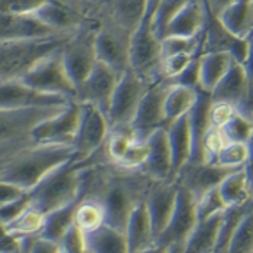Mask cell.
<instances>
[{
	"mask_svg": "<svg viewBox=\"0 0 253 253\" xmlns=\"http://www.w3.org/2000/svg\"><path fill=\"white\" fill-rule=\"evenodd\" d=\"M84 251L87 253H129L126 234L109 224L84 233Z\"/></svg>",
	"mask_w": 253,
	"mask_h": 253,
	"instance_id": "28",
	"label": "cell"
},
{
	"mask_svg": "<svg viewBox=\"0 0 253 253\" xmlns=\"http://www.w3.org/2000/svg\"><path fill=\"white\" fill-rule=\"evenodd\" d=\"M167 132H168V140L172 154V168H174V179H175L178 172L190 162L191 158V130H190L188 113L168 123Z\"/></svg>",
	"mask_w": 253,
	"mask_h": 253,
	"instance_id": "26",
	"label": "cell"
},
{
	"mask_svg": "<svg viewBox=\"0 0 253 253\" xmlns=\"http://www.w3.org/2000/svg\"><path fill=\"white\" fill-rule=\"evenodd\" d=\"M246 169H248V175H249V184H251V190H252V193H253V164L248 165V167H246Z\"/></svg>",
	"mask_w": 253,
	"mask_h": 253,
	"instance_id": "49",
	"label": "cell"
},
{
	"mask_svg": "<svg viewBox=\"0 0 253 253\" xmlns=\"http://www.w3.org/2000/svg\"><path fill=\"white\" fill-rule=\"evenodd\" d=\"M200 88H191L185 85H171L165 100V116L167 125L178 117L190 113L198 97Z\"/></svg>",
	"mask_w": 253,
	"mask_h": 253,
	"instance_id": "33",
	"label": "cell"
},
{
	"mask_svg": "<svg viewBox=\"0 0 253 253\" xmlns=\"http://www.w3.org/2000/svg\"><path fill=\"white\" fill-rule=\"evenodd\" d=\"M81 117L74 146L78 158L85 159L100 149L110 135V123L107 115L93 103L80 101Z\"/></svg>",
	"mask_w": 253,
	"mask_h": 253,
	"instance_id": "12",
	"label": "cell"
},
{
	"mask_svg": "<svg viewBox=\"0 0 253 253\" xmlns=\"http://www.w3.org/2000/svg\"><path fill=\"white\" fill-rule=\"evenodd\" d=\"M190 0H161L152 18V29L159 39H162L168 23Z\"/></svg>",
	"mask_w": 253,
	"mask_h": 253,
	"instance_id": "38",
	"label": "cell"
},
{
	"mask_svg": "<svg viewBox=\"0 0 253 253\" xmlns=\"http://www.w3.org/2000/svg\"><path fill=\"white\" fill-rule=\"evenodd\" d=\"M110 1H113V0H101V4H100V9H101V7H104V6H107V4H109Z\"/></svg>",
	"mask_w": 253,
	"mask_h": 253,
	"instance_id": "53",
	"label": "cell"
},
{
	"mask_svg": "<svg viewBox=\"0 0 253 253\" xmlns=\"http://www.w3.org/2000/svg\"><path fill=\"white\" fill-rule=\"evenodd\" d=\"M162 42L152 29V22L142 20L130 42V70L143 81L154 84L164 78Z\"/></svg>",
	"mask_w": 253,
	"mask_h": 253,
	"instance_id": "5",
	"label": "cell"
},
{
	"mask_svg": "<svg viewBox=\"0 0 253 253\" xmlns=\"http://www.w3.org/2000/svg\"><path fill=\"white\" fill-rule=\"evenodd\" d=\"M137 184L129 178H116L112 179L104 188L103 195L98 198L104 207L106 224L125 232L129 217L132 214L135 206L140 200L146 197L148 188H137Z\"/></svg>",
	"mask_w": 253,
	"mask_h": 253,
	"instance_id": "7",
	"label": "cell"
},
{
	"mask_svg": "<svg viewBox=\"0 0 253 253\" xmlns=\"http://www.w3.org/2000/svg\"><path fill=\"white\" fill-rule=\"evenodd\" d=\"M224 211L198 220L184 245L182 253H214Z\"/></svg>",
	"mask_w": 253,
	"mask_h": 253,
	"instance_id": "27",
	"label": "cell"
},
{
	"mask_svg": "<svg viewBox=\"0 0 253 253\" xmlns=\"http://www.w3.org/2000/svg\"><path fill=\"white\" fill-rule=\"evenodd\" d=\"M226 142H243L249 143L253 136V117L237 110L233 117L220 127Z\"/></svg>",
	"mask_w": 253,
	"mask_h": 253,
	"instance_id": "36",
	"label": "cell"
},
{
	"mask_svg": "<svg viewBox=\"0 0 253 253\" xmlns=\"http://www.w3.org/2000/svg\"><path fill=\"white\" fill-rule=\"evenodd\" d=\"M233 62L229 52H203L200 57V90L211 94Z\"/></svg>",
	"mask_w": 253,
	"mask_h": 253,
	"instance_id": "30",
	"label": "cell"
},
{
	"mask_svg": "<svg viewBox=\"0 0 253 253\" xmlns=\"http://www.w3.org/2000/svg\"><path fill=\"white\" fill-rule=\"evenodd\" d=\"M58 34L35 15H16L0 12V42L23 41V39H42L59 37Z\"/></svg>",
	"mask_w": 253,
	"mask_h": 253,
	"instance_id": "20",
	"label": "cell"
},
{
	"mask_svg": "<svg viewBox=\"0 0 253 253\" xmlns=\"http://www.w3.org/2000/svg\"><path fill=\"white\" fill-rule=\"evenodd\" d=\"M217 18L232 35L249 39L253 35V0H236Z\"/></svg>",
	"mask_w": 253,
	"mask_h": 253,
	"instance_id": "29",
	"label": "cell"
},
{
	"mask_svg": "<svg viewBox=\"0 0 253 253\" xmlns=\"http://www.w3.org/2000/svg\"><path fill=\"white\" fill-rule=\"evenodd\" d=\"M104 223H106V213L98 198L78 203L76 210V226L83 233L91 232Z\"/></svg>",
	"mask_w": 253,
	"mask_h": 253,
	"instance_id": "34",
	"label": "cell"
},
{
	"mask_svg": "<svg viewBox=\"0 0 253 253\" xmlns=\"http://www.w3.org/2000/svg\"><path fill=\"white\" fill-rule=\"evenodd\" d=\"M149 85V83L137 77L132 70H127L119 77L107 112L110 130L130 126L140 100L145 96Z\"/></svg>",
	"mask_w": 253,
	"mask_h": 253,
	"instance_id": "9",
	"label": "cell"
},
{
	"mask_svg": "<svg viewBox=\"0 0 253 253\" xmlns=\"http://www.w3.org/2000/svg\"><path fill=\"white\" fill-rule=\"evenodd\" d=\"M29 193H26L25 190H22L19 187L0 181V209L3 206H7L13 201H18L20 198H23L25 195H28Z\"/></svg>",
	"mask_w": 253,
	"mask_h": 253,
	"instance_id": "44",
	"label": "cell"
},
{
	"mask_svg": "<svg viewBox=\"0 0 253 253\" xmlns=\"http://www.w3.org/2000/svg\"><path fill=\"white\" fill-rule=\"evenodd\" d=\"M211 104H213L211 94L198 90L197 101L188 113L190 130H191V158L188 164L204 162V139L211 127V122H210Z\"/></svg>",
	"mask_w": 253,
	"mask_h": 253,
	"instance_id": "21",
	"label": "cell"
},
{
	"mask_svg": "<svg viewBox=\"0 0 253 253\" xmlns=\"http://www.w3.org/2000/svg\"><path fill=\"white\" fill-rule=\"evenodd\" d=\"M68 103H71V98L41 93L19 80H6L0 84V110L65 106Z\"/></svg>",
	"mask_w": 253,
	"mask_h": 253,
	"instance_id": "14",
	"label": "cell"
},
{
	"mask_svg": "<svg viewBox=\"0 0 253 253\" xmlns=\"http://www.w3.org/2000/svg\"><path fill=\"white\" fill-rule=\"evenodd\" d=\"M176 193H178V182L175 179L152 181L146 193L145 203L151 218L155 243L169 223V218L175 207Z\"/></svg>",
	"mask_w": 253,
	"mask_h": 253,
	"instance_id": "15",
	"label": "cell"
},
{
	"mask_svg": "<svg viewBox=\"0 0 253 253\" xmlns=\"http://www.w3.org/2000/svg\"><path fill=\"white\" fill-rule=\"evenodd\" d=\"M119 77L115 70L97 61L90 76L77 90L78 101L93 103L107 115Z\"/></svg>",
	"mask_w": 253,
	"mask_h": 253,
	"instance_id": "18",
	"label": "cell"
},
{
	"mask_svg": "<svg viewBox=\"0 0 253 253\" xmlns=\"http://www.w3.org/2000/svg\"><path fill=\"white\" fill-rule=\"evenodd\" d=\"M249 151H251V159H249V164H248V165L253 164V136L252 139L249 140Z\"/></svg>",
	"mask_w": 253,
	"mask_h": 253,
	"instance_id": "51",
	"label": "cell"
},
{
	"mask_svg": "<svg viewBox=\"0 0 253 253\" xmlns=\"http://www.w3.org/2000/svg\"><path fill=\"white\" fill-rule=\"evenodd\" d=\"M207 23V4L204 0H190L168 23L164 37H197Z\"/></svg>",
	"mask_w": 253,
	"mask_h": 253,
	"instance_id": "23",
	"label": "cell"
},
{
	"mask_svg": "<svg viewBox=\"0 0 253 253\" xmlns=\"http://www.w3.org/2000/svg\"><path fill=\"white\" fill-rule=\"evenodd\" d=\"M83 168L76 164V158L61 165L46 176L31 194L29 207L41 214H49L80 200L83 187Z\"/></svg>",
	"mask_w": 253,
	"mask_h": 253,
	"instance_id": "2",
	"label": "cell"
},
{
	"mask_svg": "<svg viewBox=\"0 0 253 253\" xmlns=\"http://www.w3.org/2000/svg\"><path fill=\"white\" fill-rule=\"evenodd\" d=\"M84 1H87V3H90L91 6H94L97 10H100V4H101V0H84Z\"/></svg>",
	"mask_w": 253,
	"mask_h": 253,
	"instance_id": "50",
	"label": "cell"
},
{
	"mask_svg": "<svg viewBox=\"0 0 253 253\" xmlns=\"http://www.w3.org/2000/svg\"><path fill=\"white\" fill-rule=\"evenodd\" d=\"M249 88H251V80L243 64L234 61L230 70L226 73V76L221 78V81L211 91V98L213 101L229 103L237 109H242L248 100Z\"/></svg>",
	"mask_w": 253,
	"mask_h": 253,
	"instance_id": "22",
	"label": "cell"
},
{
	"mask_svg": "<svg viewBox=\"0 0 253 253\" xmlns=\"http://www.w3.org/2000/svg\"><path fill=\"white\" fill-rule=\"evenodd\" d=\"M237 112V107H234L229 103L223 101H213L210 109V122L214 127H223Z\"/></svg>",
	"mask_w": 253,
	"mask_h": 253,
	"instance_id": "42",
	"label": "cell"
},
{
	"mask_svg": "<svg viewBox=\"0 0 253 253\" xmlns=\"http://www.w3.org/2000/svg\"><path fill=\"white\" fill-rule=\"evenodd\" d=\"M243 67L249 76L251 83H253V35L249 38V52H248V57L243 62Z\"/></svg>",
	"mask_w": 253,
	"mask_h": 253,
	"instance_id": "47",
	"label": "cell"
},
{
	"mask_svg": "<svg viewBox=\"0 0 253 253\" xmlns=\"http://www.w3.org/2000/svg\"><path fill=\"white\" fill-rule=\"evenodd\" d=\"M4 253H22V252H20V249L18 248V245H15L13 248H10L9 251H6Z\"/></svg>",
	"mask_w": 253,
	"mask_h": 253,
	"instance_id": "52",
	"label": "cell"
},
{
	"mask_svg": "<svg viewBox=\"0 0 253 253\" xmlns=\"http://www.w3.org/2000/svg\"><path fill=\"white\" fill-rule=\"evenodd\" d=\"M203 52H229L234 61L243 64L249 52V39H240L232 35L207 7Z\"/></svg>",
	"mask_w": 253,
	"mask_h": 253,
	"instance_id": "19",
	"label": "cell"
},
{
	"mask_svg": "<svg viewBox=\"0 0 253 253\" xmlns=\"http://www.w3.org/2000/svg\"><path fill=\"white\" fill-rule=\"evenodd\" d=\"M148 0H113L101 7L98 13L106 15L117 26L129 34H135L146 13Z\"/></svg>",
	"mask_w": 253,
	"mask_h": 253,
	"instance_id": "25",
	"label": "cell"
},
{
	"mask_svg": "<svg viewBox=\"0 0 253 253\" xmlns=\"http://www.w3.org/2000/svg\"><path fill=\"white\" fill-rule=\"evenodd\" d=\"M81 117L80 101H71L62 107L58 113L41 122L37 127L32 129L31 136L39 143H61L74 145L77 137L78 126Z\"/></svg>",
	"mask_w": 253,
	"mask_h": 253,
	"instance_id": "13",
	"label": "cell"
},
{
	"mask_svg": "<svg viewBox=\"0 0 253 253\" xmlns=\"http://www.w3.org/2000/svg\"><path fill=\"white\" fill-rule=\"evenodd\" d=\"M78 203L80 200L45 215L41 236L48 240L59 243L62 237L68 233V230L76 224V210H77Z\"/></svg>",
	"mask_w": 253,
	"mask_h": 253,
	"instance_id": "32",
	"label": "cell"
},
{
	"mask_svg": "<svg viewBox=\"0 0 253 253\" xmlns=\"http://www.w3.org/2000/svg\"><path fill=\"white\" fill-rule=\"evenodd\" d=\"M226 253H253V203L237 224Z\"/></svg>",
	"mask_w": 253,
	"mask_h": 253,
	"instance_id": "35",
	"label": "cell"
},
{
	"mask_svg": "<svg viewBox=\"0 0 253 253\" xmlns=\"http://www.w3.org/2000/svg\"><path fill=\"white\" fill-rule=\"evenodd\" d=\"M200 57H195L179 74L174 77L165 78V81L171 85H185L191 88H200Z\"/></svg>",
	"mask_w": 253,
	"mask_h": 253,
	"instance_id": "40",
	"label": "cell"
},
{
	"mask_svg": "<svg viewBox=\"0 0 253 253\" xmlns=\"http://www.w3.org/2000/svg\"><path fill=\"white\" fill-rule=\"evenodd\" d=\"M171 84L165 81V78L156 81L149 85L145 96L140 100L137 112L132 123L130 129L140 139H146L154 130L167 126L165 116V100Z\"/></svg>",
	"mask_w": 253,
	"mask_h": 253,
	"instance_id": "11",
	"label": "cell"
},
{
	"mask_svg": "<svg viewBox=\"0 0 253 253\" xmlns=\"http://www.w3.org/2000/svg\"><path fill=\"white\" fill-rule=\"evenodd\" d=\"M179 251L176 249H171V248H165V246H161V245H154L148 249H143V251H139V252L133 253H176Z\"/></svg>",
	"mask_w": 253,
	"mask_h": 253,
	"instance_id": "48",
	"label": "cell"
},
{
	"mask_svg": "<svg viewBox=\"0 0 253 253\" xmlns=\"http://www.w3.org/2000/svg\"><path fill=\"white\" fill-rule=\"evenodd\" d=\"M71 35L0 42V78L19 80L41 59L61 49Z\"/></svg>",
	"mask_w": 253,
	"mask_h": 253,
	"instance_id": "3",
	"label": "cell"
},
{
	"mask_svg": "<svg viewBox=\"0 0 253 253\" xmlns=\"http://www.w3.org/2000/svg\"><path fill=\"white\" fill-rule=\"evenodd\" d=\"M28 253H62L61 252V246L57 242L48 240L45 237H38L29 248Z\"/></svg>",
	"mask_w": 253,
	"mask_h": 253,
	"instance_id": "45",
	"label": "cell"
},
{
	"mask_svg": "<svg viewBox=\"0 0 253 253\" xmlns=\"http://www.w3.org/2000/svg\"><path fill=\"white\" fill-rule=\"evenodd\" d=\"M61 49L41 59L37 65L19 78V81L41 93L77 98V88L65 70Z\"/></svg>",
	"mask_w": 253,
	"mask_h": 253,
	"instance_id": "8",
	"label": "cell"
},
{
	"mask_svg": "<svg viewBox=\"0 0 253 253\" xmlns=\"http://www.w3.org/2000/svg\"><path fill=\"white\" fill-rule=\"evenodd\" d=\"M204 1H206L209 10H210L213 15L218 16L227 6H230V4L234 3L236 0H204Z\"/></svg>",
	"mask_w": 253,
	"mask_h": 253,
	"instance_id": "46",
	"label": "cell"
},
{
	"mask_svg": "<svg viewBox=\"0 0 253 253\" xmlns=\"http://www.w3.org/2000/svg\"><path fill=\"white\" fill-rule=\"evenodd\" d=\"M197 221H198L197 198L191 191H188L185 187L178 184L174 211L167 229L159 236L155 245L182 251L188 236L194 230Z\"/></svg>",
	"mask_w": 253,
	"mask_h": 253,
	"instance_id": "10",
	"label": "cell"
},
{
	"mask_svg": "<svg viewBox=\"0 0 253 253\" xmlns=\"http://www.w3.org/2000/svg\"><path fill=\"white\" fill-rule=\"evenodd\" d=\"M74 158H78L74 145L45 143V148L26 155L7 168L0 181L13 184L28 193L35 190L51 172Z\"/></svg>",
	"mask_w": 253,
	"mask_h": 253,
	"instance_id": "1",
	"label": "cell"
},
{
	"mask_svg": "<svg viewBox=\"0 0 253 253\" xmlns=\"http://www.w3.org/2000/svg\"><path fill=\"white\" fill-rule=\"evenodd\" d=\"M218 193L221 195L226 207H239L251 203L253 200V193L249 184V175L246 167L239 168L227 175L223 182L218 185Z\"/></svg>",
	"mask_w": 253,
	"mask_h": 253,
	"instance_id": "31",
	"label": "cell"
},
{
	"mask_svg": "<svg viewBox=\"0 0 253 253\" xmlns=\"http://www.w3.org/2000/svg\"><path fill=\"white\" fill-rule=\"evenodd\" d=\"M94 48L97 61L109 65L119 76L130 70V42L132 34L117 26L106 15L97 13Z\"/></svg>",
	"mask_w": 253,
	"mask_h": 253,
	"instance_id": "6",
	"label": "cell"
},
{
	"mask_svg": "<svg viewBox=\"0 0 253 253\" xmlns=\"http://www.w3.org/2000/svg\"><path fill=\"white\" fill-rule=\"evenodd\" d=\"M125 234L129 246V253L139 252L155 245V237L145 198L135 206L132 214L129 217Z\"/></svg>",
	"mask_w": 253,
	"mask_h": 253,
	"instance_id": "24",
	"label": "cell"
},
{
	"mask_svg": "<svg viewBox=\"0 0 253 253\" xmlns=\"http://www.w3.org/2000/svg\"><path fill=\"white\" fill-rule=\"evenodd\" d=\"M148 154L140 165V172L152 181H169L174 179L172 154L168 140L167 126L154 130L146 137Z\"/></svg>",
	"mask_w": 253,
	"mask_h": 253,
	"instance_id": "16",
	"label": "cell"
},
{
	"mask_svg": "<svg viewBox=\"0 0 253 253\" xmlns=\"http://www.w3.org/2000/svg\"><path fill=\"white\" fill-rule=\"evenodd\" d=\"M201 55V54H200ZM195 57L198 55H188V54H181V55H172L164 58L162 68H164V78H171L179 74Z\"/></svg>",
	"mask_w": 253,
	"mask_h": 253,
	"instance_id": "43",
	"label": "cell"
},
{
	"mask_svg": "<svg viewBox=\"0 0 253 253\" xmlns=\"http://www.w3.org/2000/svg\"><path fill=\"white\" fill-rule=\"evenodd\" d=\"M249 159H251L249 143L226 142L215 158L214 164L227 168H243L248 167Z\"/></svg>",
	"mask_w": 253,
	"mask_h": 253,
	"instance_id": "37",
	"label": "cell"
},
{
	"mask_svg": "<svg viewBox=\"0 0 253 253\" xmlns=\"http://www.w3.org/2000/svg\"><path fill=\"white\" fill-rule=\"evenodd\" d=\"M46 0H0L1 13L31 15L35 13Z\"/></svg>",
	"mask_w": 253,
	"mask_h": 253,
	"instance_id": "41",
	"label": "cell"
},
{
	"mask_svg": "<svg viewBox=\"0 0 253 253\" xmlns=\"http://www.w3.org/2000/svg\"><path fill=\"white\" fill-rule=\"evenodd\" d=\"M97 25V18L85 23L68 38L61 49L65 70L77 90L90 76L97 62L94 48Z\"/></svg>",
	"mask_w": 253,
	"mask_h": 253,
	"instance_id": "4",
	"label": "cell"
},
{
	"mask_svg": "<svg viewBox=\"0 0 253 253\" xmlns=\"http://www.w3.org/2000/svg\"><path fill=\"white\" fill-rule=\"evenodd\" d=\"M239 168H227L217 164L201 162V164H187L175 176V181L191 191L197 200L209 191L217 188L223 179L230 175L233 171Z\"/></svg>",
	"mask_w": 253,
	"mask_h": 253,
	"instance_id": "17",
	"label": "cell"
},
{
	"mask_svg": "<svg viewBox=\"0 0 253 253\" xmlns=\"http://www.w3.org/2000/svg\"><path fill=\"white\" fill-rule=\"evenodd\" d=\"M227 207L221 200V195L218 193V187L209 191L206 195H203L200 200H197V214L198 220H204L207 217L224 211Z\"/></svg>",
	"mask_w": 253,
	"mask_h": 253,
	"instance_id": "39",
	"label": "cell"
}]
</instances>
